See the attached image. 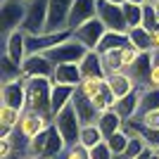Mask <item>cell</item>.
I'll use <instances>...</instances> for the list:
<instances>
[{
    "label": "cell",
    "mask_w": 159,
    "mask_h": 159,
    "mask_svg": "<svg viewBox=\"0 0 159 159\" xmlns=\"http://www.w3.org/2000/svg\"><path fill=\"white\" fill-rule=\"evenodd\" d=\"M79 69H81L83 79H107L105 64H102V55L98 50H88V55L81 60Z\"/></svg>",
    "instance_id": "cell-16"
},
{
    "label": "cell",
    "mask_w": 159,
    "mask_h": 159,
    "mask_svg": "<svg viewBox=\"0 0 159 159\" xmlns=\"http://www.w3.org/2000/svg\"><path fill=\"white\" fill-rule=\"evenodd\" d=\"M154 62H157V55L154 52H140L138 60L131 64L128 74L133 76V81H135L138 88H147V81H150V74H152Z\"/></svg>",
    "instance_id": "cell-14"
},
{
    "label": "cell",
    "mask_w": 159,
    "mask_h": 159,
    "mask_svg": "<svg viewBox=\"0 0 159 159\" xmlns=\"http://www.w3.org/2000/svg\"><path fill=\"white\" fill-rule=\"evenodd\" d=\"M143 26H145L147 31H154V29L159 26V14H157L152 2H145V5H143Z\"/></svg>",
    "instance_id": "cell-34"
},
{
    "label": "cell",
    "mask_w": 159,
    "mask_h": 159,
    "mask_svg": "<svg viewBox=\"0 0 159 159\" xmlns=\"http://www.w3.org/2000/svg\"><path fill=\"white\" fill-rule=\"evenodd\" d=\"M131 45V40H128V33L124 31H107L105 38L100 40L98 45V52L105 55V52H112V50H121V48Z\"/></svg>",
    "instance_id": "cell-23"
},
{
    "label": "cell",
    "mask_w": 159,
    "mask_h": 159,
    "mask_svg": "<svg viewBox=\"0 0 159 159\" xmlns=\"http://www.w3.org/2000/svg\"><path fill=\"white\" fill-rule=\"evenodd\" d=\"M19 79H26L24 71H21V64H17L10 55L2 52V57H0V81L12 83V81H19Z\"/></svg>",
    "instance_id": "cell-24"
},
{
    "label": "cell",
    "mask_w": 159,
    "mask_h": 159,
    "mask_svg": "<svg viewBox=\"0 0 159 159\" xmlns=\"http://www.w3.org/2000/svg\"><path fill=\"white\" fill-rule=\"evenodd\" d=\"M147 88H152V90H159V57L152 66V74H150V81H147Z\"/></svg>",
    "instance_id": "cell-39"
},
{
    "label": "cell",
    "mask_w": 159,
    "mask_h": 159,
    "mask_svg": "<svg viewBox=\"0 0 159 159\" xmlns=\"http://www.w3.org/2000/svg\"><path fill=\"white\" fill-rule=\"evenodd\" d=\"M19 119H21V112H19V109L7 107V105H0V126H10V128L17 131Z\"/></svg>",
    "instance_id": "cell-32"
},
{
    "label": "cell",
    "mask_w": 159,
    "mask_h": 159,
    "mask_svg": "<svg viewBox=\"0 0 159 159\" xmlns=\"http://www.w3.org/2000/svg\"><path fill=\"white\" fill-rule=\"evenodd\" d=\"M81 81H83V76H81V69H79V64H57V66H55L52 83L79 88V83H81Z\"/></svg>",
    "instance_id": "cell-20"
},
{
    "label": "cell",
    "mask_w": 159,
    "mask_h": 159,
    "mask_svg": "<svg viewBox=\"0 0 159 159\" xmlns=\"http://www.w3.org/2000/svg\"><path fill=\"white\" fill-rule=\"evenodd\" d=\"M26 14V0H2L0 2V31L2 36L21 29Z\"/></svg>",
    "instance_id": "cell-4"
},
{
    "label": "cell",
    "mask_w": 159,
    "mask_h": 159,
    "mask_svg": "<svg viewBox=\"0 0 159 159\" xmlns=\"http://www.w3.org/2000/svg\"><path fill=\"white\" fill-rule=\"evenodd\" d=\"M93 105H95L98 112L112 109V107L116 105V98H114V93H112V88H109V83H107V79H105V83H102V88H100V93L93 98Z\"/></svg>",
    "instance_id": "cell-28"
},
{
    "label": "cell",
    "mask_w": 159,
    "mask_h": 159,
    "mask_svg": "<svg viewBox=\"0 0 159 159\" xmlns=\"http://www.w3.org/2000/svg\"><path fill=\"white\" fill-rule=\"evenodd\" d=\"M145 140L140 138V135H131V143H128V147H126V154H121V157H126V159H135L143 150H145Z\"/></svg>",
    "instance_id": "cell-35"
},
{
    "label": "cell",
    "mask_w": 159,
    "mask_h": 159,
    "mask_svg": "<svg viewBox=\"0 0 159 159\" xmlns=\"http://www.w3.org/2000/svg\"><path fill=\"white\" fill-rule=\"evenodd\" d=\"M57 159H64V157H57Z\"/></svg>",
    "instance_id": "cell-46"
},
{
    "label": "cell",
    "mask_w": 159,
    "mask_h": 159,
    "mask_svg": "<svg viewBox=\"0 0 159 159\" xmlns=\"http://www.w3.org/2000/svg\"><path fill=\"white\" fill-rule=\"evenodd\" d=\"M107 83H109V88H112V93L116 100L126 98L128 93H133L135 90V81H133V76L128 71H116V74H109L107 76Z\"/></svg>",
    "instance_id": "cell-18"
},
{
    "label": "cell",
    "mask_w": 159,
    "mask_h": 159,
    "mask_svg": "<svg viewBox=\"0 0 159 159\" xmlns=\"http://www.w3.org/2000/svg\"><path fill=\"white\" fill-rule=\"evenodd\" d=\"M64 159H90V150H86L83 145H74L64 152Z\"/></svg>",
    "instance_id": "cell-36"
},
{
    "label": "cell",
    "mask_w": 159,
    "mask_h": 159,
    "mask_svg": "<svg viewBox=\"0 0 159 159\" xmlns=\"http://www.w3.org/2000/svg\"><path fill=\"white\" fill-rule=\"evenodd\" d=\"M152 154H154V150H150V147H145V150H143V152L138 154V157L135 159H152Z\"/></svg>",
    "instance_id": "cell-40"
},
{
    "label": "cell",
    "mask_w": 159,
    "mask_h": 159,
    "mask_svg": "<svg viewBox=\"0 0 159 159\" xmlns=\"http://www.w3.org/2000/svg\"><path fill=\"white\" fill-rule=\"evenodd\" d=\"M100 143H105V135H102V131L98 128V124H86V126L81 128L79 145H83L86 150H95Z\"/></svg>",
    "instance_id": "cell-26"
},
{
    "label": "cell",
    "mask_w": 159,
    "mask_h": 159,
    "mask_svg": "<svg viewBox=\"0 0 159 159\" xmlns=\"http://www.w3.org/2000/svg\"><path fill=\"white\" fill-rule=\"evenodd\" d=\"M143 90L145 88H135L133 93H128L126 98L116 100V105H114V109H116V114H119L124 121L133 119V116H138V109H140V98H143Z\"/></svg>",
    "instance_id": "cell-17"
},
{
    "label": "cell",
    "mask_w": 159,
    "mask_h": 159,
    "mask_svg": "<svg viewBox=\"0 0 159 159\" xmlns=\"http://www.w3.org/2000/svg\"><path fill=\"white\" fill-rule=\"evenodd\" d=\"M90 159H116V157L112 154V150H109L107 143H100L95 150H90Z\"/></svg>",
    "instance_id": "cell-37"
},
{
    "label": "cell",
    "mask_w": 159,
    "mask_h": 159,
    "mask_svg": "<svg viewBox=\"0 0 159 159\" xmlns=\"http://www.w3.org/2000/svg\"><path fill=\"white\" fill-rule=\"evenodd\" d=\"M98 19L107 26V31H124V33H128V24H126L124 7L121 5H112V2L98 0Z\"/></svg>",
    "instance_id": "cell-10"
},
{
    "label": "cell",
    "mask_w": 159,
    "mask_h": 159,
    "mask_svg": "<svg viewBox=\"0 0 159 159\" xmlns=\"http://www.w3.org/2000/svg\"><path fill=\"white\" fill-rule=\"evenodd\" d=\"M74 0H48V26L45 31H71L69 29V14H71Z\"/></svg>",
    "instance_id": "cell-8"
},
{
    "label": "cell",
    "mask_w": 159,
    "mask_h": 159,
    "mask_svg": "<svg viewBox=\"0 0 159 159\" xmlns=\"http://www.w3.org/2000/svg\"><path fill=\"white\" fill-rule=\"evenodd\" d=\"M21 71L26 79H52L55 76V64L50 62L48 55H26L21 64Z\"/></svg>",
    "instance_id": "cell-12"
},
{
    "label": "cell",
    "mask_w": 159,
    "mask_h": 159,
    "mask_svg": "<svg viewBox=\"0 0 159 159\" xmlns=\"http://www.w3.org/2000/svg\"><path fill=\"white\" fill-rule=\"evenodd\" d=\"M2 43H5V45H2V52L10 55L17 64H24V60H26V55H29V50H26V33L21 31V29H17V31L2 36Z\"/></svg>",
    "instance_id": "cell-13"
},
{
    "label": "cell",
    "mask_w": 159,
    "mask_h": 159,
    "mask_svg": "<svg viewBox=\"0 0 159 159\" xmlns=\"http://www.w3.org/2000/svg\"><path fill=\"white\" fill-rule=\"evenodd\" d=\"M124 17H126L128 31L135 26H143V5H131V2H124Z\"/></svg>",
    "instance_id": "cell-31"
},
{
    "label": "cell",
    "mask_w": 159,
    "mask_h": 159,
    "mask_svg": "<svg viewBox=\"0 0 159 159\" xmlns=\"http://www.w3.org/2000/svg\"><path fill=\"white\" fill-rule=\"evenodd\" d=\"M152 109H159V90H152V88H145L143 90V98H140V109L138 116L152 112Z\"/></svg>",
    "instance_id": "cell-30"
},
{
    "label": "cell",
    "mask_w": 159,
    "mask_h": 159,
    "mask_svg": "<svg viewBox=\"0 0 159 159\" xmlns=\"http://www.w3.org/2000/svg\"><path fill=\"white\" fill-rule=\"evenodd\" d=\"M48 26V0H26V14L21 21V31L26 36L43 33Z\"/></svg>",
    "instance_id": "cell-3"
},
{
    "label": "cell",
    "mask_w": 159,
    "mask_h": 159,
    "mask_svg": "<svg viewBox=\"0 0 159 159\" xmlns=\"http://www.w3.org/2000/svg\"><path fill=\"white\" fill-rule=\"evenodd\" d=\"M102 83H105V79H83V81L79 83V88H76V90H79L81 95H86L88 100H93L95 95L100 93Z\"/></svg>",
    "instance_id": "cell-33"
},
{
    "label": "cell",
    "mask_w": 159,
    "mask_h": 159,
    "mask_svg": "<svg viewBox=\"0 0 159 159\" xmlns=\"http://www.w3.org/2000/svg\"><path fill=\"white\" fill-rule=\"evenodd\" d=\"M105 33H107V26L98 19V17H95V19H90V21H86V24L76 26L71 31V36L79 40L81 45H86L88 50H98L100 40L105 38Z\"/></svg>",
    "instance_id": "cell-9"
},
{
    "label": "cell",
    "mask_w": 159,
    "mask_h": 159,
    "mask_svg": "<svg viewBox=\"0 0 159 159\" xmlns=\"http://www.w3.org/2000/svg\"><path fill=\"white\" fill-rule=\"evenodd\" d=\"M0 100H2V105L24 112L26 109V79L12 81V83H0Z\"/></svg>",
    "instance_id": "cell-11"
},
{
    "label": "cell",
    "mask_w": 159,
    "mask_h": 159,
    "mask_svg": "<svg viewBox=\"0 0 159 159\" xmlns=\"http://www.w3.org/2000/svg\"><path fill=\"white\" fill-rule=\"evenodd\" d=\"M71 105H74V109H76V114H79V119H81V124H83V126H86V124H95V121H98L100 112L95 109L93 100H88L86 95H81L79 90H76V95H74Z\"/></svg>",
    "instance_id": "cell-19"
},
{
    "label": "cell",
    "mask_w": 159,
    "mask_h": 159,
    "mask_svg": "<svg viewBox=\"0 0 159 159\" xmlns=\"http://www.w3.org/2000/svg\"><path fill=\"white\" fill-rule=\"evenodd\" d=\"M69 38H71V31H55V33L43 31V33H36V36H26V50L29 55H45Z\"/></svg>",
    "instance_id": "cell-7"
},
{
    "label": "cell",
    "mask_w": 159,
    "mask_h": 159,
    "mask_svg": "<svg viewBox=\"0 0 159 159\" xmlns=\"http://www.w3.org/2000/svg\"><path fill=\"white\" fill-rule=\"evenodd\" d=\"M105 2H112V5H124L126 0H105Z\"/></svg>",
    "instance_id": "cell-43"
},
{
    "label": "cell",
    "mask_w": 159,
    "mask_h": 159,
    "mask_svg": "<svg viewBox=\"0 0 159 159\" xmlns=\"http://www.w3.org/2000/svg\"><path fill=\"white\" fill-rule=\"evenodd\" d=\"M154 55H159V52H154Z\"/></svg>",
    "instance_id": "cell-47"
},
{
    "label": "cell",
    "mask_w": 159,
    "mask_h": 159,
    "mask_svg": "<svg viewBox=\"0 0 159 159\" xmlns=\"http://www.w3.org/2000/svg\"><path fill=\"white\" fill-rule=\"evenodd\" d=\"M105 143L109 145V150H112L114 157H121V154H126V147H128V143H131V135L121 128V131H116L114 135H109Z\"/></svg>",
    "instance_id": "cell-29"
},
{
    "label": "cell",
    "mask_w": 159,
    "mask_h": 159,
    "mask_svg": "<svg viewBox=\"0 0 159 159\" xmlns=\"http://www.w3.org/2000/svg\"><path fill=\"white\" fill-rule=\"evenodd\" d=\"M150 2L154 5V10H157V14H159V0H150Z\"/></svg>",
    "instance_id": "cell-44"
},
{
    "label": "cell",
    "mask_w": 159,
    "mask_h": 159,
    "mask_svg": "<svg viewBox=\"0 0 159 159\" xmlns=\"http://www.w3.org/2000/svg\"><path fill=\"white\" fill-rule=\"evenodd\" d=\"M74 95H76V88H74V86H60V83H52V95H50L52 116H55V114H60L64 107L71 105Z\"/></svg>",
    "instance_id": "cell-21"
},
{
    "label": "cell",
    "mask_w": 159,
    "mask_h": 159,
    "mask_svg": "<svg viewBox=\"0 0 159 159\" xmlns=\"http://www.w3.org/2000/svg\"><path fill=\"white\" fill-rule=\"evenodd\" d=\"M98 128L102 131V135H105V140L109 138V135H114L116 131H121L124 128V119H121L119 114H116V109H105V112H100V116H98Z\"/></svg>",
    "instance_id": "cell-22"
},
{
    "label": "cell",
    "mask_w": 159,
    "mask_h": 159,
    "mask_svg": "<svg viewBox=\"0 0 159 159\" xmlns=\"http://www.w3.org/2000/svg\"><path fill=\"white\" fill-rule=\"evenodd\" d=\"M98 17V0H74L71 14H69V29H76L86 21Z\"/></svg>",
    "instance_id": "cell-15"
},
{
    "label": "cell",
    "mask_w": 159,
    "mask_h": 159,
    "mask_svg": "<svg viewBox=\"0 0 159 159\" xmlns=\"http://www.w3.org/2000/svg\"><path fill=\"white\" fill-rule=\"evenodd\" d=\"M128 40L138 52H152V31H147L145 26H135L128 31Z\"/></svg>",
    "instance_id": "cell-25"
},
{
    "label": "cell",
    "mask_w": 159,
    "mask_h": 159,
    "mask_svg": "<svg viewBox=\"0 0 159 159\" xmlns=\"http://www.w3.org/2000/svg\"><path fill=\"white\" fill-rule=\"evenodd\" d=\"M50 95H52V79H26V109L43 116H52Z\"/></svg>",
    "instance_id": "cell-1"
},
{
    "label": "cell",
    "mask_w": 159,
    "mask_h": 159,
    "mask_svg": "<svg viewBox=\"0 0 159 159\" xmlns=\"http://www.w3.org/2000/svg\"><path fill=\"white\" fill-rule=\"evenodd\" d=\"M152 159H159V152H154V154H152Z\"/></svg>",
    "instance_id": "cell-45"
},
{
    "label": "cell",
    "mask_w": 159,
    "mask_h": 159,
    "mask_svg": "<svg viewBox=\"0 0 159 159\" xmlns=\"http://www.w3.org/2000/svg\"><path fill=\"white\" fill-rule=\"evenodd\" d=\"M52 126L60 131V135L64 138L66 147L79 145V138H81V128H83V124H81V119H79V114H76V109H74V105L64 107L60 114H55V116H52Z\"/></svg>",
    "instance_id": "cell-2"
},
{
    "label": "cell",
    "mask_w": 159,
    "mask_h": 159,
    "mask_svg": "<svg viewBox=\"0 0 159 159\" xmlns=\"http://www.w3.org/2000/svg\"><path fill=\"white\" fill-rule=\"evenodd\" d=\"M143 124H145L147 128H159V109H152V112L143 114V116H138Z\"/></svg>",
    "instance_id": "cell-38"
},
{
    "label": "cell",
    "mask_w": 159,
    "mask_h": 159,
    "mask_svg": "<svg viewBox=\"0 0 159 159\" xmlns=\"http://www.w3.org/2000/svg\"><path fill=\"white\" fill-rule=\"evenodd\" d=\"M126 2H131V5H145V2H150V0H126Z\"/></svg>",
    "instance_id": "cell-41"
},
{
    "label": "cell",
    "mask_w": 159,
    "mask_h": 159,
    "mask_svg": "<svg viewBox=\"0 0 159 159\" xmlns=\"http://www.w3.org/2000/svg\"><path fill=\"white\" fill-rule=\"evenodd\" d=\"M45 55L50 57V62H52L55 66H57V64H81V60L88 55V48L81 45L79 40L71 36L69 40L60 43L57 48H52V50L45 52Z\"/></svg>",
    "instance_id": "cell-5"
},
{
    "label": "cell",
    "mask_w": 159,
    "mask_h": 159,
    "mask_svg": "<svg viewBox=\"0 0 159 159\" xmlns=\"http://www.w3.org/2000/svg\"><path fill=\"white\" fill-rule=\"evenodd\" d=\"M10 159H33V157H29V154H14V157H10Z\"/></svg>",
    "instance_id": "cell-42"
},
{
    "label": "cell",
    "mask_w": 159,
    "mask_h": 159,
    "mask_svg": "<svg viewBox=\"0 0 159 159\" xmlns=\"http://www.w3.org/2000/svg\"><path fill=\"white\" fill-rule=\"evenodd\" d=\"M52 126V116H43L38 112H31V109H24L21 112V119H19V126H17V135L29 140H33L36 135H40L43 131Z\"/></svg>",
    "instance_id": "cell-6"
},
{
    "label": "cell",
    "mask_w": 159,
    "mask_h": 159,
    "mask_svg": "<svg viewBox=\"0 0 159 159\" xmlns=\"http://www.w3.org/2000/svg\"><path fill=\"white\" fill-rule=\"evenodd\" d=\"M102 64H105L107 76H109V74H116V71H126V64H124V48H121V50H112V52H105L102 55Z\"/></svg>",
    "instance_id": "cell-27"
}]
</instances>
